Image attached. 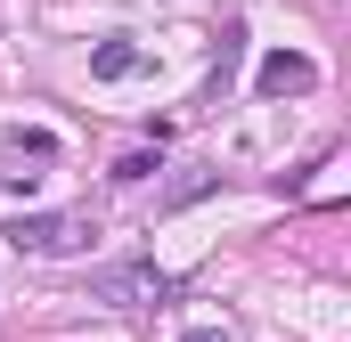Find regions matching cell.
Instances as JSON below:
<instances>
[{"label":"cell","mask_w":351,"mask_h":342,"mask_svg":"<svg viewBox=\"0 0 351 342\" xmlns=\"http://www.w3.org/2000/svg\"><path fill=\"white\" fill-rule=\"evenodd\" d=\"M8 237H16V253H74L90 237V220H74V212H33V220H16Z\"/></svg>","instance_id":"1"},{"label":"cell","mask_w":351,"mask_h":342,"mask_svg":"<svg viewBox=\"0 0 351 342\" xmlns=\"http://www.w3.org/2000/svg\"><path fill=\"white\" fill-rule=\"evenodd\" d=\"M254 90H262V98H286V90H319V66H311L302 49H269V57H262V74H254Z\"/></svg>","instance_id":"2"},{"label":"cell","mask_w":351,"mask_h":342,"mask_svg":"<svg viewBox=\"0 0 351 342\" xmlns=\"http://www.w3.org/2000/svg\"><path fill=\"white\" fill-rule=\"evenodd\" d=\"M106 293H114V302H131V310H139V302H164V269H147V261H139V269L106 277Z\"/></svg>","instance_id":"3"},{"label":"cell","mask_w":351,"mask_h":342,"mask_svg":"<svg viewBox=\"0 0 351 342\" xmlns=\"http://www.w3.org/2000/svg\"><path fill=\"white\" fill-rule=\"evenodd\" d=\"M90 74H98V82H131V74H139V49H131V41H98V49H90Z\"/></svg>","instance_id":"4"},{"label":"cell","mask_w":351,"mask_h":342,"mask_svg":"<svg viewBox=\"0 0 351 342\" xmlns=\"http://www.w3.org/2000/svg\"><path fill=\"white\" fill-rule=\"evenodd\" d=\"M16 155H33V163H49V155H58V139H41V131H16Z\"/></svg>","instance_id":"5"},{"label":"cell","mask_w":351,"mask_h":342,"mask_svg":"<svg viewBox=\"0 0 351 342\" xmlns=\"http://www.w3.org/2000/svg\"><path fill=\"white\" fill-rule=\"evenodd\" d=\"M147 171H156V155H123V163H114V179H123V187H139Z\"/></svg>","instance_id":"6"},{"label":"cell","mask_w":351,"mask_h":342,"mask_svg":"<svg viewBox=\"0 0 351 342\" xmlns=\"http://www.w3.org/2000/svg\"><path fill=\"white\" fill-rule=\"evenodd\" d=\"M180 342H229V334H221V326H196V334H180Z\"/></svg>","instance_id":"7"}]
</instances>
